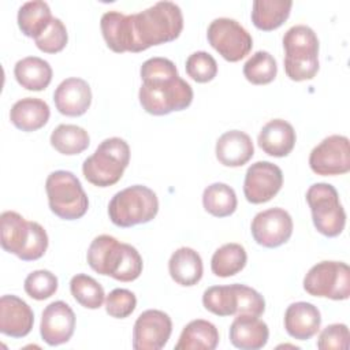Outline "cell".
Returning <instances> with one entry per match:
<instances>
[{
    "label": "cell",
    "instance_id": "cell-1",
    "mask_svg": "<svg viewBox=\"0 0 350 350\" xmlns=\"http://www.w3.org/2000/svg\"><path fill=\"white\" fill-rule=\"evenodd\" d=\"M142 85L138 92L141 107L150 115L161 116L186 109L193 101L191 86L179 77L167 57H150L139 70Z\"/></svg>",
    "mask_w": 350,
    "mask_h": 350
},
{
    "label": "cell",
    "instance_id": "cell-2",
    "mask_svg": "<svg viewBox=\"0 0 350 350\" xmlns=\"http://www.w3.org/2000/svg\"><path fill=\"white\" fill-rule=\"evenodd\" d=\"M131 52H142L153 45L174 41L183 29V15L178 4L157 1L152 7L131 14Z\"/></svg>",
    "mask_w": 350,
    "mask_h": 350
},
{
    "label": "cell",
    "instance_id": "cell-3",
    "mask_svg": "<svg viewBox=\"0 0 350 350\" xmlns=\"http://www.w3.org/2000/svg\"><path fill=\"white\" fill-rule=\"evenodd\" d=\"M130 161V146L119 138L104 139L94 153L85 159L82 172L88 182L98 187H108L120 180Z\"/></svg>",
    "mask_w": 350,
    "mask_h": 350
},
{
    "label": "cell",
    "instance_id": "cell-4",
    "mask_svg": "<svg viewBox=\"0 0 350 350\" xmlns=\"http://www.w3.org/2000/svg\"><path fill=\"white\" fill-rule=\"evenodd\" d=\"M157 212V196L144 185L129 186L118 191L108 204L111 221L123 228L148 223L156 217Z\"/></svg>",
    "mask_w": 350,
    "mask_h": 350
},
{
    "label": "cell",
    "instance_id": "cell-5",
    "mask_svg": "<svg viewBox=\"0 0 350 350\" xmlns=\"http://www.w3.org/2000/svg\"><path fill=\"white\" fill-rule=\"evenodd\" d=\"M45 190L49 208L57 217L77 220L88 212V196L72 172L64 170L51 172L45 180Z\"/></svg>",
    "mask_w": 350,
    "mask_h": 350
},
{
    "label": "cell",
    "instance_id": "cell-6",
    "mask_svg": "<svg viewBox=\"0 0 350 350\" xmlns=\"http://www.w3.org/2000/svg\"><path fill=\"white\" fill-rule=\"evenodd\" d=\"M306 201L312 212L316 230L328 237H338L346 224V213L336 189L329 183H314L306 191Z\"/></svg>",
    "mask_w": 350,
    "mask_h": 350
},
{
    "label": "cell",
    "instance_id": "cell-7",
    "mask_svg": "<svg viewBox=\"0 0 350 350\" xmlns=\"http://www.w3.org/2000/svg\"><path fill=\"white\" fill-rule=\"evenodd\" d=\"M304 290L313 297L335 301L350 295V268L342 261H321L313 265L304 278Z\"/></svg>",
    "mask_w": 350,
    "mask_h": 350
},
{
    "label": "cell",
    "instance_id": "cell-8",
    "mask_svg": "<svg viewBox=\"0 0 350 350\" xmlns=\"http://www.w3.org/2000/svg\"><path fill=\"white\" fill-rule=\"evenodd\" d=\"M208 42L227 62H239L253 46L250 33L235 19L216 18L206 30Z\"/></svg>",
    "mask_w": 350,
    "mask_h": 350
},
{
    "label": "cell",
    "instance_id": "cell-9",
    "mask_svg": "<svg viewBox=\"0 0 350 350\" xmlns=\"http://www.w3.org/2000/svg\"><path fill=\"white\" fill-rule=\"evenodd\" d=\"M310 170L323 176L342 175L350 171V142L345 135H329L309 154Z\"/></svg>",
    "mask_w": 350,
    "mask_h": 350
},
{
    "label": "cell",
    "instance_id": "cell-10",
    "mask_svg": "<svg viewBox=\"0 0 350 350\" xmlns=\"http://www.w3.org/2000/svg\"><path fill=\"white\" fill-rule=\"evenodd\" d=\"M172 332L171 317L163 310L148 309L142 312L133 328L134 350H160L163 349Z\"/></svg>",
    "mask_w": 350,
    "mask_h": 350
},
{
    "label": "cell",
    "instance_id": "cell-11",
    "mask_svg": "<svg viewBox=\"0 0 350 350\" xmlns=\"http://www.w3.org/2000/svg\"><path fill=\"white\" fill-rule=\"evenodd\" d=\"M293 219L283 208H269L258 212L252 220V235L264 247H278L286 243L293 234Z\"/></svg>",
    "mask_w": 350,
    "mask_h": 350
},
{
    "label": "cell",
    "instance_id": "cell-12",
    "mask_svg": "<svg viewBox=\"0 0 350 350\" xmlns=\"http://www.w3.org/2000/svg\"><path fill=\"white\" fill-rule=\"evenodd\" d=\"M283 185L282 170L271 161H256L245 175L243 194L252 204H262L272 200Z\"/></svg>",
    "mask_w": 350,
    "mask_h": 350
},
{
    "label": "cell",
    "instance_id": "cell-13",
    "mask_svg": "<svg viewBox=\"0 0 350 350\" xmlns=\"http://www.w3.org/2000/svg\"><path fill=\"white\" fill-rule=\"evenodd\" d=\"M75 329V313L64 301L49 304L41 316L40 334L45 343L57 346L71 339Z\"/></svg>",
    "mask_w": 350,
    "mask_h": 350
},
{
    "label": "cell",
    "instance_id": "cell-14",
    "mask_svg": "<svg viewBox=\"0 0 350 350\" xmlns=\"http://www.w3.org/2000/svg\"><path fill=\"white\" fill-rule=\"evenodd\" d=\"M126 252V243L119 242L115 237L103 234L96 237L86 253V260L90 268L105 276L115 279Z\"/></svg>",
    "mask_w": 350,
    "mask_h": 350
},
{
    "label": "cell",
    "instance_id": "cell-15",
    "mask_svg": "<svg viewBox=\"0 0 350 350\" xmlns=\"http://www.w3.org/2000/svg\"><path fill=\"white\" fill-rule=\"evenodd\" d=\"M34 323L31 308L16 295H3L0 298V332L11 338L26 336Z\"/></svg>",
    "mask_w": 350,
    "mask_h": 350
},
{
    "label": "cell",
    "instance_id": "cell-16",
    "mask_svg": "<svg viewBox=\"0 0 350 350\" xmlns=\"http://www.w3.org/2000/svg\"><path fill=\"white\" fill-rule=\"evenodd\" d=\"M53 101L62 115L81 116L92 104L90 86L82 78H67L57 85L53 93Z\"/></svg>",
    "mask_w": 350,
    "mask_h": 350
},
{
    "label": "cell",
    "instance_id": "cell-17",
    "mask_svg": "<svg viewBox=\"0 0 350 350\" xmlns=\"http://www.w3.org/2000/svg\"><path fill=\"white\" fill-rule=\"evenodd\" d=\"M321 324L319 309L310 302H294L284 313V328L287 334L298 340H308L314 336Z\"/></svg>",
    "mask_w": 350,
    "mask_h": 350
},
{
    "label": "cell",
    "instance_id": "cell-18",
    "mask_svg": "<svg viewBox=\"0 0 350 350\" xmlns=\"http://www.w3.org/2000/svg\"><path fill=\"white\" fill-rule=\"evenodd\" d=\"M254 154L252 138L241 130H230L216 141V159L226 167H242Z\"/></svg>",
    "mask_w": 350,
    "mask_h": 350
},
{
    "label": "cell",
    "instance_id": "cell-19",
    "mask_svg": "<svg viewBox=\"0 0 350 350\" xmlns=\"http://www.w3.org/2000/svg\"><path fill=\"white\" fill-rule=\"evenodd\" d=\"M269 336V329L265 321L256 316H237L230 325V340L241 350L262 349Z\"/></svg>",
    "mask_w": 350,
    "mask_h": 350
},
{
    "label": "cell",
    "instance_id": "cell-20",
    "mask_svg": "<svg viewBox=\"0 0 350 350\" xmlns=\"http://www.w3.org/2000/svg\"><path fill=\"white\" fill-rule=\"evenodd\" d=\"M297 135L294 127L283 119H272L262 126L257 142L258 146L269 156L284 157L295 145Z\"/></svg>",
    "mask_w": 350,
    "mask_h": 350
},
{
    "label": "cell",
    "instance_id": "cell-21",
    "mask_svg": "<svg viewBox=\"0 0 350 350\" xmlns=\"http://www.w3.org/2000/svg\"><path fill=\"white\" fill-rule=\"evenodd\" d=\"M51 116L49 105L37 97H25L18 100L11 111V123L22 131H36L46 124Z\"/></svg>",
    "mask_w": 350,
    "mask_h": 350
},
{
    "label": "cell",
    "instance_id": "cell-22",
    "mask_svg": "<svg viewBox=\"0 0 350 350\" xmlns=\"http://www.w3.org/2000/svg\"><path fill=\"white\" fill-rule=\"evenodd\" d=\"M168 271L175 283L185 287L194 286L202 278L201 256L191 247H179L170 257Z\"/></svg>",
    "mask_w": 350,
    "mask_h": 350
},
{
    "label": "cell",
    "instance_id": "cell-23",
    "mask_svg": "<svg viewBox=\"0 0 350 350\" xmlns=\"http://www.w3.org/2000/svg\"><path fill=\"white\" fill-rule=\"evenodd\" d=\"M0 234L1 247L19 258L29 242V221L18 212L5 211L0 216Z\"/></svg>",
    "mask_w": 350,
    "mask_h": 350
},
{
    "label": "cell",
    "instance_id": "cell-24",
    "mask_svg": "<svg viewBox=\"0 0 350 350\" xmlns=\"http://www.w3.org/2000/svg\"><path fill=\"white\" fill-rule=\"evenodd\" d=\"M103 37L116 53L131 52V19L119 11H107L100 21Z\"/></svg>",
    "mask_w": 350,
    "mask_h": 350
},
{
    "label": "cell",
    "instance_id": "cell-25",
    "mask_svg": "<svg viewBox=\"0 0 350 350\" xmlns=\"http://www.w3.org/2000/svg\"><path fill=\"white\" fill-rule=\"evenodd\" d=\"M219 343V331L208 320L197 319L185 325L175 350H215Z\"/></svg>",
    "mask_w": 350,
    "mask_h": 350
},
{
    "label": "cell",
    "instance_id": "cell-26",
    "mask_svg": "<svg viewBox=\"0 0 350 350\" xmlns=\"http://www.w3.org/2000/svg\"><path fill=\"white\" fill-rule=\"evenodd\" d=\"M14 75L18 83L27 89L40 92L48 88L52 81V67L49 63L37 56H27L16 62Z\"/></svg>",
    "mask_w": 350,
    "mask_h": 350
},
{
    "label": "cell",
    "instance_id": "cell-27",
    "mask_svg": "<svg viewBox=\"0 0 350 350\" xmlns=\"http://www.w3.org/2000/svg\"><path fill=\"white\" fill-rule=\"evenodd\" d=\"M286 59H319V38L306 25H295L283 36Z\"/></svg>",
    "mask_w": 350,
    "mask_h": 350
},
{
    "label": "cell",
    "instance_id": "cell-28",
    "mask_svg": "<svg viewBox=\"0 0 350 350\" xmlns=\"http://www.w3.org/2000/svg\"><path fill=\"white\" fill-rule=\"evenodd\" d=\"M291 7V0H254L252 22L260 30H275L287 21Z\"/></svg>",
    "mask_w": 350,
    "mask_h": 350
},
{
    "label": "cell",
    "instance_id": "cell-29",
    "mask_svg": "<svg viewBox=\"0 0 350 350\" xmlns=\"http://www.w3.org/2000/svg\"><path fill=\"white\" fill-rule=\"evenodd\" d=\"M53 19L48 3L41 0L27 1L18 11V26L30 38H37Z\"/></svg>",
    "mask_w": 350,
    "mask_h": 350
},
{
    "label": "cell",
    "instance_id": "cell-30",
    "mask_svg": "<svg viewBox=\"0 0 350 350\" xmlns=\"http://www.w3.org/2000/svg\"><path fill=\"white\" fill-rule=\"evenodd\" d=\"M247 261L246 250L242 245L230 242L220 246L212 256L211 269L219 278L234 276L241 272Z\"/></svg>",
    "mask_w": 350,
    "mask_h": 350
},
{
    "label": "cell",
    "instance_id": "cell-31",
    "mask_svg": "<svg viewBox=\"0 0 350 350\" xmlns=\"http://www.w3.org/2000/svg\"><path fill=\"white\" fill-rule=\"evenodd\" d=\"M204 209L216 217H226L235 212L238 200L234 189L226 183L209 185L202 193Z\"/></svg>",
    "mask_w": 350,
    "mask_h": 350
},
{
    "label": "cell",
    "instance_id": "cell-32",
    "mask_svg": "<svg viewBox=\"0 0 350 350\" xmlns=\"http://www.w3.org/2000/svg\"><path fill=\"white\" fill-rule=\"evenodd\" d=\"M90 137L77 124H59L51 134V145L62 154H79L88 149Z\"/></svg>",
    "mask_w": 350,
    "mask_h": 350
},
{
    "label": "cell",
    "instance_id": "cell-33",
    "mask_svg": "<svg viewBox=\"0 0 350 350\" xmlns=\"http://www.w3.org/2000/svg\"><path fill=\"white\" fill-rule=\"evenodd\" d=\"M70 291L74 299L86 309H98L105 298L103 286L86 273H78L71 278Z\"/></svg>",
    "mask_w": 350,
    "mask_h": 350
},
{
    "label": "cell",
    "instance_id": "cell-34",
    "mask_svg": "<svg viewBox=\"0 0 350 350\" xmlns=\"http://www.w3.org/2000/svg\"><path fill=\"white\" fill-rule=\"evenodd\" d=\"M278 64L267 51H257L243 64V75L253 85H267L276 78Z\"/></svg>",
    "mask_w": 350,
    "mask_h": 350
},
{
    "label": "cell",
    "instance_id": "cell-35",
    "mask_svg": "<svg viewBox=\"0 0 350 350\" xmlns=\"http://www.w3.org/2000/svg\"><path fill=\"white\" fill-rule=\"evenodd\" d=\"M202 305L216 316H232L237 313V294L232 284L212 286L202 294Z\"/></svg>",
    "mask_w": 350,
    "mask_h": 350
},
{
    "label": "cell",
    "instance_id": "cell-36",
    "mask_svg": "<svg viewBox=\"0 0 350 350\" xmlns=\"http://www.w3.org/2000/svg\"><path fill=\"white\" fill-rule=\"evenodd\" d=\"M23 287L30 298L44 301L56 293L57 278L48 269H37L26 276Z\"/></svg>",
    "mask_w": 350,
    "mask_h": 350
},
{
    "label": "cell",
    "instance_id": "cell-37",
    "mask_svg": "<svg viewBox=\"0 0 350 350\" xmlns=\"http://www.w3.org/2000/svg\"><path fill=\"white\" fill-rule=\"evenodd\" d=\"M187 75L198 83L212 81L217 74V63L212 55L205 51L191 53L186 60Z\"/></svg>",
    "mask_w": 350,
    "mask_h": 350
},
{
    "label": "cell",
    "instance_id": "cell-38",
    "mask_svg": "<svg viewBox=\"0 0 350 350\" xmlns=\"http://www.w3.org/2000/svg\"><path fill=\"white\" fill-rule=\"evenodd\" d=\"M67 41V29L59 18H53L49 26L37 38H34L37 48L45 53H57L63 51Z\"/></svg>",
    "mask_w": 350,
    "mask_h": 350
},
{
    "label": "cell",
    "instance_id": "cell-39",
    "mask_svg": "<svg viewBox=\"0 0 350 350\" xmlns=\"http://www.w3.org/2000/svg\"><path fill=\"white\" fill-rule=\"evenodd\" d=\"M234 290L237 294V313L235 316H256L260 317L265 312V301L264 297L256 291L254 288L234 283Z\"/></svg>",
    "mask_w": 350,
    "mask_h": 350
},
{
    "label": "cell",
    "instance_id": "cell-40",
    "mask_svg": "<svg viewBox=\"0 0 350 350\" xmlns=\"http://www.w3.org/2000/svg\"><path fill=\"white\" fill-rule=\"evenodd\" d=\"M137 306V298L127 288H115L105 298V310L111 317L126 319Z\"/></svg>",
    "mask_w": 350,
    "mask_h": 350
},
{
    "label": "cell",
    "instance_id": "cell-41",
    "mask_svg": "<svg viewBox=\"0 0 350 350\" xmlns=\"http://www.w3.org/2000/svg\"><path fill=\"white\" fill-rule=\"evenodd\" d=\"M349 338L346 324H329L320 332L317 347L320 350H346L349 349Z\"/></svg>",
    "mask_w": 350,
    "mask_h": 350
},
{
    "label": "cell",
    "instance_id": "cell-42",
    "mask_svg": "<svg viewBox=\"0 0 350 350\" xmlns=\"http://www.w3.org/2000/svg\"><path fill=\"white\" fill-rule=\"evenodd\" d=\"M30 226V237L27 246L22 256L19 257L22 261H34L41 258L48 249V234L44 227L37 221H29Z\"/></svg>",
    "mask_w": 350,
    "mask_h": 350
}]
</instances>
